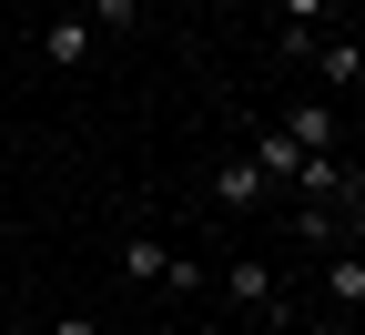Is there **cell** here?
<instances>
[{
	"label": "cell",
	"instance_id": "ba28073f",
	"mask_svg": "<svg viewBox=\"0 0 365 335\" xmlns=\"http://www.w3.org/2000/svg\"><path fill=\"white\" fill-rule=\"evenodd\" d=\"M264 194H274V183H264V173H254L244 153H234V163H213V204H223V214H254Z\"/></svg>",
	"mask_w": 365,
	"mask_h": 335
},
{
	"label": "cell",
	"instance_id": "8fae6325",
	"mask_svg": "<svg viewBox=\"0 0 365 335\" xmlns=\"http://www.w3.org/2000/svg\"><path fill=\"white\" fill-rule=\"evenodd\" d=\"M355 234H365V163L345 173V244H355Z\"/></svg>",
	"mask_w": 365,
	"mask_h": 335
},
{
	"label": "cell",
	"instance_id": "5bb4252c",
	"mask_svg": "<svg viewBox=\"0 0 365 335\" xmlns=\"http://www.w3.org/2000/svg\"><path fill=\"white\" fill-rule=\"evenodd\" d=\"M0 224H11V194H0Z\"/></svg>",
	"mask_w": 365,
	"mask_h": 335
},
{
	"label": "cell",
	"instance_id": "7c38bea8",
	"mask_svg": "<svg viewBox=\"0 0 365 335\" xmlns=\"http://www.w3.org/2000/svg\"><path fill=\"white\" fill-rule=\"evenodd\" d=\"M61 335H102V325H91V315H61Z\"/></svg>",
	"mask_w": 365,
	"mask_h": 335
},
{
	"label": "cell",
	"instance_id": "8992f818",
	"mask_svg": "<svg viewBox=\"0 0 365 335\" xmlns=\"http://www.w3.org/2000/svg\"><path fill=\"white\" fill-rule=\"evenodd\" d=\"M284 132H294V153H345V122H335V102H314V91L284 112Z\"/></svg>",
	"mask_w": 365,
	"mask_h": 335
},
{
	"label": "cell",
	"instance_id": "52a82bcc",
	"mask_svg": "<svg viewBox=\"0 0 365 335\" xmlns=\"http://www.w3.org/2000/svg\"><path fill=\"white\" fill-rule=\"evenodd\" d=\"M325 305L335 315H365V254L355 244H325Z\"/></svg>",
	"mask_w": 365,
	"mask_h": 335
},
{
	"label": "cell",
	"instance_id": "7a4b0ae2",
	"mask_svg": "<svg viewBox=\"0 0 365 335\" xmlns=\"http://www.w3.org/2000/svg\"><path fill=\"white\" fill-rule=\"evenodd\" d=\"M223 295H234L254 325H274V335H284V274H274L264 254H234V264H223Z\"/></svg>",
	"mask_w": 365,
	"mask_h": 335
},
{
	"label": "cell",
	"instance_id": "9a60e30c",
	"mask_svg": "<svg viewBox=\"0 0 365 335\" xmlns=\"http://www.w3.org/2000/svg\"><path fill=\"white\" fill-rule=\"evenodd\" d=\"M51 11H81V0H51Z\"/></svg>",
	"mask_w": 365,
	"mask_h": 335
},
{
	"label": "cell",
	"instance_id": "9c48e42d",
	"mask_svg": "<svg viewBox=\"0 0 365 335\" xmlns=\"http://www.w3.org/2000/svg\"><path fill=\"white\" fill-rule=\"evenodd\" d=\"M274 11H284V51H304V41H314V31L345 11V0H274Z\"/></svg>",
	"mask_w": 365,
	"mask_h": 335
},
{
	"label": "cell",
	"instance_id": "277c9868",
	"mask_svg": "<svg viewBox=\"0 0 365 335\" xmlns=\"http://www.w3.org/2000/svg\"><path fill=\"white\" fill-rule=\"evenodd\" d=\"M244 163L274 183V194H294V173H304V153H294V132L284 122H254V142H244Z\"/></svg>",
	"mask_w": 365,
	"mask_h": 335
},
{
	"label": "cell",
	"instance_id": "5b68a950",
	"mask_svg": "<svg viewBox=\"0 0 365 335\" xmlns=\"http://www.w3.org/2000/svg\"><path fill=\"white\" fill-rule=\"evenodd\" d=\"M91 51H102V31H91L81 11H51V21H41V61H51V71H81Z\"/></svg>",
	"mask_w": 365,
	"mask_h": 335
},
{
	"label": "cell",
	"instance_id": "4fadbf2b",
	"mask_svg": "<svg viewBox=\"0 0 365 335\" xmlns=\"http://www.w3.org/2000/svg\"><path fill=\"white\" fill-rule=\"evenodd\" d=\"M234 11H274V0H234Z\"/></svg>",
	"mask_w": 365,
	"mask_h": 335
},
{
	"label": "cell",
	"instance_id": "6da1fadb",
	"mask_svg": "<svg viewBox=\"0 0 365 335\" xmlns=\"http://www.w3.org/2000/svg\"><path fill=\"white\" fill-rule=\"evenodd\" d=\"M112 274L132 284V295H143V284H153V295H203V264L193 254H173V244H153V234H122V254H112Z\"/></svg>",
	"mask_w": 365,
	"mask_h": 335
},
{
	"label": "cell",
	"instance_id": "3957f363",
	"mask_svg": "<svg viewBox=\"0 0 365 335\" xmlns=\"http://www.w3.org/2000/svg\"><path fill=\"white\" fill-rule=\"evenodd\" d=\"M294 61H304L314 81H335V91H355V81H365V41H355V31H314V41H304Z\"/></svg>",
	"mask_w": 365,
	"mask_h": 335
},
{
	"label": "cell",
	"instance_id": "30bf717a",
	"mask_svg": "<svg viewBox=\"0 0 365 335\" xmlns=\"http://www.w3.org/2000/svg\"><path fill=\"white\" fill-rule=\"evenodd\" d=\"M81 21L102 31V41H112V31H143V0H81Z\"/></svg>",
	"mask_w": 365,
	"mask_h": 335
}]
</instances>
